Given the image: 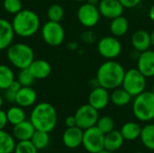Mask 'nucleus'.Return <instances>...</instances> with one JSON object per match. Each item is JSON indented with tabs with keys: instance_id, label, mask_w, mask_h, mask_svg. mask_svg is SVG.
Listing matches in <instances>:
<instances>
[{
	"instance_id": "f257e3e1",
	"label": "nucleus",
	"mask_w": 154,
	"mask_h": 153,
	"mask_svg": "<svg viewBox=\"0 0 154 153\" xmlns=\"http://www.w3.org/2000/svg\"><path fill=\"white\" fill-rule=\"evenodd\" d=\"M125 69L121 63L115 60H107L97 69L96 79L98 86L113 90L122 86Z\"/></svg>"
},
{
	"instance_id": "f03ea898",
	"label": "nucleus",
	"mask_w": 154,
	"mask_h": 153,
	"mask_svg": "<svg viewBox=\"0 0 154 153\" xmlns=\"http://www.w3.org/2000/svg\"><path fill=\"white\" fill-rule=\"evenodd\" d=\"M30 121L34 126L35 130L51 133L57 124V111L50 103H39L32 110Z\"/></svg>"
},
{
	"instance_id": "7ed1b4c3",
	"label": "nucleus",
	"mask_w": 154,
	"mask_h": 153,
	"mask_svg": "<svg viewBox=\"0 0 154 153\" xmlns=\"http://www.w3.org/2000/svg\"><path fill=\"white\" fill-rule=\"evenodd\" d=\"M12 25L16 35L22 38H29L34 35L40 29V18L34 11L22 9L14 15Z\"/></svg>"
},
{
	"instance_id": "20e7f679",
	"label": "nucleus",
	"mask_w": 154,
	"mask_h": 153,
	"mask_svg": "<svg viewBox=\"0 0 154 153\" xmlns=\"http://www.w3.org/2000/svg\"><path fill=\"white\" fill-rule=\"evenodd\" d=\"M9 62L16 69H27L34 60L33 50L25 43H12L6 51Z\"/></svg>"
},
{
	"instance_id": "39448f33",
	"label": "nucleus",
	"mask_w": 154,
	"mask_h": 153,
	"mask_svg": "<svg viewBox=\"0 0 154 153\" xmlns=\"http://www.w3.org/2000/svg\"><path fill=\"white\" fill-rule=\"evenodd\" d=\"M133 113L141 122H150L154 119V94L152 91H143L134 97Z\"/></svg>"
},
{
	"instance_id": "423d86ee",
	"label": "nucleus",
	"mask_w": 154,
	"mask_h": 153,
	"mask_svg": "<svg viewBox=\"0 0 154 153\" xmlns=\"http://www.w3.org/2000/svg\"><path fill=\"white\" fill-rule=\"evenodd\" d=\"M146 77L136 69H130L125 71L122 87L126 90L133 97L140 95L145 91L146 87Z\"/></svg>"
},
{
	"instance_id": "0eeeda50",
	"label": "nucleus",
	"mask_w": 154,
	"mask_h": 153,
	"mask_svg": "<svg viewBox=\"0 0 154 153\" xmlns=\"http://www.w3.org/2000/svg\"><path fill=\"white\" fill-rule=\"evenodd\" d=\"M41 33L44 42L51 47L60 46L65 40L64 28L58 22H46L42 27Z\"/></svg>"
},
{
	"instance_id": "6e6552de",
	"label": "nucleus",
	"mask_w": 154,
	"mask_h": 153,
	"mask_svg": "<svg viewBox=\"0 0 154 153\" xmlns=\"http://www.w3.org/2000/svg\"><path fill=\"white\" fill-rule=\"evenodd\" d=\"M105 134L95 125L84 130L82 145L89 153H97L105 149Z\"/></svg>"
},
{
	"instance_id": "1a4fd4ad",
	"label": "nucleus",
	"mask_w": 154,
	"mask_h": 153,
	"mask_svg": "<svg viewBox=\"0 0 154 153\" xmlns=\"http://www.w3.org/2000/svg\"><path fill=\"white\" fill-rule=\"evenodd\" d=\"M74 116L76 118L77 126L82 130H86L95 126L99 118L98 110L91 106L89 104L79 106L76 111Z\"/></svg>"
},
{
	"instance_id": "9d476101",
	"label": "nucleus",
	"mask_w": 154,
	"mask_h": 153,
	"mask_svg": "<svg viewBox=\"0 0 154 153\" xmlns=\"http://www.w3.org/2000/svg\"><path fill=\"white\" fill-rule=\"evenodd\" d=\"M98 53L106 60H115L122 52V44L117 37L105 36L97 43Z\"/></svg>"
},
{
	"instance_id": "9b49d317",
	"label": "nucleus",
	"mask_w": 154,
	"mask_h": 153,
	"mask_svg": "<svg viewBox=\"0 0 154 153\" xmlns=\"http://www.w3.org/2000/svg\"><path fill=\"white\" fill-rule=\"evenodd\" d=\"M77 16L81 25L87 28H92L98 23L101 14L97 5L86 2L79 7Z\"/></svg>"
},
{
	"instance_id": "f8f14e48",
	"label": "nucleus",
	"mask_w": 154,
	"mask_h": 153,
	"mask_svg": "<svg viewBox=\"0 0 154 153\" xmlns=\"http://www.w3.org/2000/svg\"><path fill=\"white\" fill-rule=\"evenodd\" d=\"M97 7L100 14L110 20L123 15L125 10L119 0H100Z\"/></svg>"
},
{
	"instance_id": "ddd939ff",
	"label": "nucleus",
	"mask_w": 154,
	"mask_h": 153,
	"mask_svg": "<svg viewBox=\"0 0 154 153\" xmlns=\"http://www.w3.org/2000/svg\"><path fill=\"white\" fill-rule=\"evenodd\" d=\"M110 102V94L107 89L97 86L93 87L88 95V104L97 110L106 108Z\"/></svg>"
},
{
	"instance_id": "4468645a",
	"label": "nucleus",
	"mask_w": 154,
	"mask_h": 153,
	"mask_svg": "<svg viewBox=\"0 0 154 153\" xmlns=\"http://www.w3.org/2000/svg\"><path fill=\"white\" fill-rule=\"evenodd\" d=\"M137 69L146 78L154 77V50L149 49L139 53L137 58Z\"/></svg>"
},
{
	"instance_id": "2eb2a0df",
	"label": "nucleus",
	"mask_w": 154,
	"mask_h": 153,
	"mask_svg": "<svg viewBox=\"0 0 154 153\" xmlns=\"http://www.w3.org/2000/svg\"><path fill=\"white\" fill-rule=\"evenodd\" d=\"M84 130L78 126L69 127L62 135L63 144L69 149H76L82 144Z\"/></svg>"
},
{
	"instance_id": "dca6fc26",
	"label": "nucleus",
	"mask_w": 154,
	"mask_h": 153,
	"mask_svg": "<svg viewBox=\"0 0 154 153\" xmlns=\"http://www.w3.org/2000/svg\"><path fill=\"white\" fill-rule=\"evenodd\" d=\"M131 43L135 51L139 53L145 51L149 50L152 46L151 33H149L145 30H137L132 35Z\"/></svg>"
},
{
	"instance_id": "f3484780",
	"label": "nucleus",
	"mask_w": 154,
	"mask_h": 153,
	"mask_svg": "<svg viewBox=\"0 0 154 153\" xmlns=\"http://www.w3.org/2000/svg\"><path fill=\"white\" fill-rule=\"evenodd\" d=\"M37 100V93L32 87H22L16 94L15 104L23 108L32 106Z\"/></svg>"
},
{
	"instance_id": "a211bd4d",
	"label": "nucleus",
	"mask_w": 154,
	"mask_h": 153,
	"mask_svg": "<svg viewBox=\"0 0 154 153\" xmlns=\"http://www.w3.org/2000/svg\"><path fill=\"white\" fill-rule=\"evenodd\" d=\"M14 34L12 23L0 18V50H6L13 43Z\"/></svg>"
},
{
	"instance_id": "6ab92c4d",
	"label": "nucleus",
	"mask_w": 154,
	"mask_h": 153,
	"mask_svg": "<svg viewBox=\"0 0 154 153\" xmlns=\"http://www.w3.org/2000/svg\"><path fill=\"white\" fill-rule=\"evenodd\" d=\"M28 69L35 79H44L51 73V64L42 59H34Z\"/></svg>"
},
{
	"instance_id": "aec40b11",
	"label": "nucleus",
	"mask_w": 154,
	"mask_h": 153,
	"mask_svg": "<svg viewBox=\"0 0 154 153\" xmlns=\"http://www.w3.org/2000/svg\"><path fill=\"white\" fill-rule=\"evenodd\" d=\"M35 128L31 123V121L24 120L22 123L14 125L13 128V136L14 139L20 141H30L32 137Z\"/></svg>"
},
{
	"instance_id": "412c9836",
	"label": "nucleus",
	"mask_w": 154,
	"mask_h": 153,
	"mask_svg": "<svg viewBox=\"0 0 154 153\" xmlns=\"http://www.w3.org/2000/svg\"><path fill=\"white\" fill-rule=\"evenodd\" d=\"M125 139L120 131L113 130L112 132L105 134V142L104 147L106 150L109 151H118L124 144Z\"/></svg>"
},
{
	"instance_id": "4be33fe9",
	"label": "nucleus",
	"mask_w": 154,
	"mask_h": 153,
	"mask_svg": "<svg viewBox=\"0 0 154 153\" xmlns=\"http://www.w3.org/2000/svg\"><path fill=\"white\" fill-rule=\"evenodd\" d=\"M109 29L113 36L117 38L122 37L125 35L129 30V22L126 17L120 15L111 20Z\"/></svg>"
},
{
	"instance_id": "5701e85b",
	"label": "nucleus",
	"mask_w": 154,
	"mask_h": 153,
	"mask_svg": "<svg viewBox=\"0 0 154 153\" xmlns=\"http://www.w3.org/2000/svg\"><path fill=\"white\" fill-rule=\"evenodd\" d=\"M142 127L134 122H127L123 124L120 132L125 141H135L140 138Z\"/></svg>"
},
{
	"instance_id": "b1692460",
	"label": "nucleus",
	"mask_w": 154,
	"mask_h": 153,
	"mask_svg": "<svg viewBox=\"0 0 154 153\" xmlns=\"http://www.w3.org/2000/svg\"><path fill=\"white\" fill-rule=\"evenodd\" d=\"M132 97L133 96L123 87H117L116 89H113L112 93L110 94V101L112 102V104L116 106L120 107L127 106L131 102Z\"/></svg>"
},
{
	"instance_id": "393cba45",
	"label": "nucleus",
	"mask_w": 154,
	"mask_h": 153,
	"mask_svg": "<svg viewBox=\"0 0 154 153\" xmlns=\"http://www.w3.org/2000/svg\"><path fill=\"white\" fill-rule=\"evenodd\" d=\"M140 139L145 148L154 151V124H148L142 128Z\"/></svg>"
},
{
	"instance_id": "a878e982",
	"label": "nucleus",
	"mask_w": 154,
	"mask_h": 153,
	"mask_svg": "<svg viewBox=\"0 0 154 153\" xmlns=\"http://www.w3.org/2000/svg\"><path fill=\"white\" fill-rule=\"evenodd\" d=\"M15 145L14 136L4 130H0V153L14 152Z\"/></svg>"
},
{
	"instance_id": "bb28decb",
	"label": "nucleus",
	"mask_w": 154,
	"mask_h": 153,
	"mask_svg": "<svg viewBox=\"0 0 154 153\" xmlns=\"http://www.w3.org/2000/svg\"><path fill=\"white\" fill-rule=\"evenodd\" d=\"M14 81V74L9 66L0 64V89L5 90Z\"/></svg>"
},
{
	"instance_id": "cd10ccee",
	"label": "nucleus",
	"mask_w": 154,
	"mask_h": 153,
	"mask_svg": "<svg viewBox=\"0 0 154 153\" xmlns=\"http://www.w3.org/2000/svg\"><path fill=\"white\" fill-rule=\"evenodd\" d=\"M6 115H7L8 123L11 124L12 125L18 124L25 120V113H24L23 107H21L19 106H11L7 110Z\"/></svg>"
},
{
	"instance_id": "c85d7f7f",
	"label": "nucleus",
	"mask_w": 154,
	"mask_h": 153,
	"mask_svg": "<svg viewBox=\"0 0 154 153\" xmlns=\"http://www.w3.org/2000/svg\"><path fill=\"white\" fill-rule=\"evenodd\" d=\"M49 133H50L36 130L30 141L32 142V144L36 147V149L38 151L43 150L50 143V135H49Z\"/></svg>"
},
{
	"instance_id": "c756f323",
	"label": "nucleus",
	"mask_w": 154,
	"mask_h": 153,
	"mask_svg": "<svg viewBox=\"0 0 154 153\" xmlns=\"http://www.w3.org/2000/svg\"><path fill=\"white\" fill-rule=\"evenodd\" d=\"M65 12L63 7L59 4H53L47 9V17L49 21L60 23L64 17Z\"/></svg>"
},
{
	"instance_id": "7c9ffc66",
	"label": "nucleus",
	"mask_w": 154,
	"mask_h": 153,
	"mask_svg": "<svg viewBox=\"0 0 154 153\" xmlns=\"http://www.w3.org/2000/svg\"><path fill=\"white\" fill-rule=\"evenodd\" d=\"M96 126L104 134H106V133L112 132L113 130H115V121L111 116L104 115V116L98 118Z\"/></svg>"
},
{
	"instance_id": "2f4dec72",
	"label": "nucleus",
	"mask_w": 154,
	"mask_h": 153,
	"mask_svg": "<svg viewBox=\"0 0 154 153\" xmlns=\"http://www.w3.org/2000/svg\"><path fill=\"white\" fill-rule=\"evenodd\" d=\"M16 80L21 84L22 87H32L35 78L31 73V71L29 70V69L27 68V69H19Z\"/></svg>"
},
{
	"instance_id": "473e14b6",
	"label": "nucleus",
	"mask_w": 154,
	"mask_h": 153,
	"mask_svg": "<svg viewBox=\"0 0 154 153\" xmlns=\"http://www.w3.org/2000/svg\"><path fill=\"white\" fill-rule=\"evenodd\" d=\"M4 10L10 14H16L23 9V3L21 0H4Z\"/></svg>"
},
{
	"instance_id": "72a5a7b5",
	"label": "nucleus",
	"mask_w": 154,
	"mask_h": 153,
	"mask_svg": "<svg viewBox=\"0 0 154 153\" xmlns=\"http://www.w3.org/2000/svg\"><path fill=\"white\" fill-rule=\"evenodd\" d=\"M14 153H38V150L31 141H20L15 145Z\"/></svg>"
},
{
	"instance_id": "f704fd0d",
	"label": "nucleus",
	"mask_w": 154,
	"mask_h": 153,
	"mask_svg": "<svg viewBox=\"0 0 154 153\" xmlns=\"http://www.w3.org/2000/svg\"><path fill=\"white\" fill-rule=\"evenodd\" d=\"M125 8H134L137 6L143 0H119Z\"/></svg>"
},
{
	"instance_id": "c9c22d12",
	"label": "nucleus",
	"mask_w": 154,
	"mask_h": 153,
	"mask_svg": "<svg viewBox=\"0 0 154 153\" xmlns=\"http://www.w3.org/2000/svg\"><path fill=\"white\" fill-rule=\"evenodd\" d=\"M7 124H8V120H7L6 112L0 109V130H4Z\"/></svg>"
},
{
	"instance_id": "e433bc0d",
	"label": "nucleus",
	"mask_w": 154,
	"mask_h": 153,
	"mask_svg": "<svg viewBox=\"0 0 154 153\" xmlns=\"http://www.w3.org/2000/svg\"><path fill=\"white\" fill-rule=\"evenodd\" d=\"M16 94L15 92L12 91L11 89L7 88L5 89V99L9 102V103H15V97H16Z\"/></svg>"
},
{
	"instance_id": "4c0bfd02",
	"label": "nucleus",
	"mask_w": 154,
	"mask_h": 153,
	"mask_svg": "<svg viewBox=\"0 0 154 153\" xmlns=\"http://www.w3.org/2000/svg\"><path fill=\"white\" fill-rule=\"evenodd\" d=\"M65 125L67 126V128L69 127H74L77 126V122H76V118L74 115H69L65 119Z\"/></svg>"
},
{
	"instance_id": "58836bf2",
	"label": "nucleus",
	"mask_w": 154,
	"mask_h": 153,
	"mask_svg": "<svg viewBox=\"0 0 154 153\" xmlns=\"http://www.w3.org/2000/svg\"><path fill=\"white\" fill-rule=\"evenodd\" d=\"M22 87V86H21V84L17 81V80H15L14 79V81L10 85V87H8L9 89H11L12 91H14V92H15V93H17L19 90H20V88Z\"/></svg>"
},
{
	"instance_id": "ea45409f",
	"label": "nucleus",
	"mask_w": 154,
	"mask_h": 153,
	"mask_svg": "<svg viewBox=\"0 0 154 153\" xmlns=\"http://www.w3.org/2000/svg\"><path fill=\"white\" fill-rule=\"evenodd\" d=\"M149 17H150V19L154 23V4L150 7V10H149Z\"/></svg>"
},
{
	"instance_id": "a19ab883",
	"label": "nucleus",
	"mask_w": 154,
	"mask_h": 153,
	"mask_svg": "<svg viewBox=\"0 0 154 153\" xmlns=\"http://www.w3.org/2000/svg\"><path fill=\"white\" fill-rule=\"evenodd\" d=\"M86 1H87V3H89L91 5H97H97H98V3H99L100 0H86Z\"/></svg>"
},
{
	"instance_id": "79ce46f5",
	"label": "nucleus",
	"mask_w": 154,
	"mask_h": 153,
	"mask_svg": "<svg viewBox=\"0 0 154 153\" xmlns=\"http://www.w3.org/2000/svg\"><path fill=\"white\" fill-rule=\"evenodd\" d=\"M151 42H152V46L154 48V29L151 32Z\"/></svg>"
},
{
	"instance_id": "37998d69",
	"label": "nucleus",
	"mask_w": 154,
	"mask_h": 153,
	"mask_svg": "<svg viewBox=\"0 0 154 153\" xmlns=\"http://www.w3.org/2000/svg\"><path fill=\"white\" fill-rule=\"evenodd\" d=\"M97 153H113L112 151H107V150H106V149H104V150H102V151H98V152Z\"/></svg>"
},
{
	"instance_id": "c03bdc74",
	"label": "nucleus",
	"mask_w": 154,
	"mask_h": 153,
	"mask_svg": "<svg viewBox=\"0 0 154 153\" xmlns=\"http://www.w3.org/2000/svg\"><path fill=\"white\" fill-rule=\"evenodd\" d=\"M2 106H3V97H2V96L0 95V109H1V107H2Z\"/></svg>"
},
{
	"instance_id": "a18cd8bd",
	"label": "nucleus",
	"mask_w": 154,
	"mask_h": 153,
	"mask_svg": "<svg viewBox=\"0 0 154 153\" xmlns=\"http://www.w3.org/2000/svg\"><path fill=\"white\" fill-rule=\"evenodd\" d=\"M74 1H76V2H84L86 0H74Z\"/></svg>"
},
{
	"instance_id": "49530a36",
	"label": "nucleus",
	"mask_w": 154,
	"mask_h": 153,
	"mask_svg": "<svg viewBox=\"0 0 154 153\" xmlns=\"http://www.w3.org/2000/svg\"><path fill=\"white\" fill-rule=\"evenodd\" d=\"M152 91L153 92V94H154V83H153V85H152Z\"/></svg>"
},
{
	"instance_id": "de8ad7c7",
	"label": "nucleus",
	"mask_w": 154,
	"mask_h": 153,
	"mask_svg": "<svg viewBox=\"0 0 154 153\" xmlns=\"http://www.w3.org/2000/svg\"><path fill=\"white\" fill-rule=\"evenodd\" d=\"M134 153H143V152H141V151H137V152H134Z\"/></svg>"
}]
</instances>
